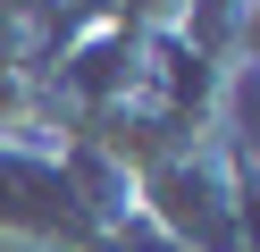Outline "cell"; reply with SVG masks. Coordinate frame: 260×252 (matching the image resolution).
Returning <instances> with one entry per match:
<instances>
[{
    "label": "cell",
    "mask_w": 260,
    "mask_h": 252,
    "mask_svg": "<svg viewBox=\"0 0 260 252\" xmlns=\"http://www.w3.org/2000/svg\"><path fill=\"white\" fill-rule=\"evenodd\" d=\"M0 9H9V0H0Z\"/></svg>",
    "instance_id": "cell-1"
}]
</instances>
